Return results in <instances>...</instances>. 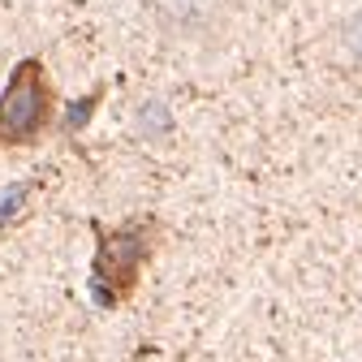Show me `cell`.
<instances>
[{"label":"cell","instance_id":"cell-3","mask_svg":"<svg viewBox=\"0 0 362 362\" xmlns=\"http://www.w3.org/2000/svg\"><path fill=\"white\" fill-rule=\"evenodd\" d=\"M341 48H345L349 65L362 74V9L354 18H345V26H341Z\"/></svg>","mask_w":362,"mask_h":362},{"label":"cell","instance_id":"cell-5","mask_svg":"<svg viewBox=\"0 0 362 362\" xmlns=\"http://www.w3.org/2000/svg\"><path fill=\"white\" fill-rule=\"evenodd\" d=\"M168 125H173V121H168V112H164L160 104H147V108L139 112V129H143V134H151V139L168 134Z\"/></svg>","mask_w":362,"mask_h":362},{"label":"cell","instance_id":"cell-6","mask_svg":"<svg viewBox=\"0 0 362 362\" xmlns=\"http://www.w3.org/2000/svg\"><path fill=\"white\" fill-rule=\"evenodd\" d=\"M95 104H100V90H90V95L82 100V104H74L69 108V121H65V129L74 134V129H82L86 121H90V112H95Z\"/></svg>","mask_w":362,"mask_h":362},{"label":"cell","instance_id":"cell-2","mask_svg":"<svg viewBox=\"0 0 362 362\" xmlns=\"http://www.w3.org/2000/svg\"><path fill=\"white\" fill-rule=\"evenodd\" d=\"M52 82L39 57H22L9 69V82L0 90V147L18 151V147H35L52 125Z\"/></svg>","mask_w":362,"mask_h":362},{"label":"cell","instance_id":"cell-4","mask_svg":"<svg viewBox=\"0 0 362 362\" xmlns=\"http://www.w3.org/2000/svg\"><path fill=\"white\" fill-rule=\"evenodd\" d=\"M30 190H35V186H30V181H22V186H9L5 194H0V224H9V220H13V216H18V211L26 207V199H30Z\"/></svg>","mask_w":362,"mask_h":362},{"label":"cell","instance_id":"cell-1","mask_svg":"<svg viewBox=\"0 0 362 362\" xmlns=\"http://www.w3.org/2000/svg\"><path fill=\"white\" fill-rule=\"evenodd\" d=\"M90 229H95V272H90L95 302L100 306H121L125 298H134L147 259L156 255L160 220L156 216H134V220L117 224V229L95 220Z\"/></svg>","mask_w":362,"mask_h":362}]
</instances>
